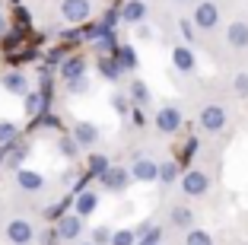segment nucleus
<instances>
[{"label": "nucleus", "instance_id": "f257e3e1", "mask_svg": "<svg viewBox=\"0 0 248 245\" xmlns=\"http://www.w3.org/2000/svg\"><path fill=\"white\" fill-rule=\"evenodd\" d=\"M207 188H210V179H207V172H201V169H188V172L182 175V191L191 197H201L207 195Z\"/></svg>", "mask_w": 248, "mask_h": 245}, {"label": "nucleus", "instance_id": "f03ea898", "mask_svg": "<svg viewBox=\"0 0 248 245\" xmlns=\"http://www.w3.org/2000/svg\"><path fill=\"white\" fill-rule=\"evenodd\" d=\"M61 13H64L67 22L80 26V22L89 19V0H64V3H61Z\"/></svg>", "mask_w": 248, "mask_h": 245}, {"label": "nucleus", "instance_id": "7ed1b4c3", "mask_svg": "<svg viewBox=\"0 0 248 245\" xmlns=\"http://www.w3.org/2000/svg\"><path fill=\"white\" fill-rule=\"evenodd\" d=\"M201 128L213 131V134L223 131V128H226V108H223V105H207L204 112H201Z\"/></svg>", "mask_w": 248, "mask_h": 245}, {"label": "nucleus", "instance_id": "20e7f679", "mask_svg": "<svg viewBox=\"0 0 248 245\" xmlns=\"http://www.w3.org/2000/svg\"><path fill=\"white\" fill-rule=\"evenodd\" d=\"M156 128H159L162 134H175V131L182 128V112L172 108V105L159 108V112H156Z\"/></svg>", "mask_w": 248, "mask_h": 245}, {"label": "nucleus", "instance_id": "39448f33", "mask_svg": "<svg viewBox=\"0 0 248 245\" xmlns=\"http://www.w3.org/2000/svg\"><path fill=\"white\" fill-rule=\"evenodd\" d=\"M80 229H83V216H77V213L58 216V236L64 239V242H73V239L80 236Z\"/></svg>", "mask_w": 248, "mask_h": 245}, {"label": "nucleus", "instance_id": "423d86ee", "mask_svg": "<svg viewBox=\"0 0 248 245\" xmlns=\"http://www.w3.org/2000/svg\"><path fill=\"white\" fill-rule=\"evenodd\" d=\"M217 22H219V10H217V3L204 0V3L194 10V26H197V29H213Z\"/></svg>", "mask_w": 248, "mask_h": 245}, {"label": "nucleus", "instance_id": "0eeeda50", "mask_svg": "<svg viewBox=\"0 0 248 245\" xmlns=\"http://www.w3.org/2000/svg\"><path fill=\"white\" fill-rule=\"evenodd\" d=\"M127 181H131V172H127L124 166H111L108 172L102 175L105 191H124V188H127Z\"/></svg>", "mask_w": 248, "mask_h": 245}, {"label": "nucleus", "instance_id": "6e6552de", "mask_svg": "<svg viewBox=\"0 0 248 245\" xmlns=\"http://www.w3.org/2000/svg\"><path fill=\"white\" fill-rule=\"evenodd\" d=\"M32 236H35V232H32V226L26 223V220H13V223L7 226V239L13 245H29Z\"/></svg>", "mask_w": 248, "mask_h": 245}, {"label": "nucleus", "instance_id": "1a4fd4ad", "mask_svg": "<svg viewBox=\"0 0 248 245\" xmlns=\"http://www.w3.org/2000/svg\"><path fill=\"white\" fill-rule=\"evenodd\" d=\"M131 179L137 181H156L159 179V163H153V159H137L131 169Z\"/></svg>", "mask_w": 248, "mask_h": 245}, {"label": "nucleus", "instance_id": "9d476101", "mask_svg": "<svg viewBox=\"0 0 248 245\" xmlns=\"http://www.w3.org/2000/svg\"><path fill=\"white\" fill-rule=\"evenodd\" d=\"M73 140H77V147H93L95 140H99V128L89 124V121L73 124Z\"/></svg>", "mask_w": 248, "mask_h": 245}, {"label": "nucleus", "instance_id": "9b49d317", "mask_svg": "<svg viewBox=\"0 0 248 245\" xmlns=\"http://www.w3.org/2000/svg\"><path fill=\"white\" fill-rule=\"evenodd\" d=\"M3 89L13 93V96H26V93H29V80H26L22 70H10L7 77H3Z\"/></svg>", "mask_w": 248, "mask_h": 245}, {"label": "nucleus", "instance_id": "f8f14e48", "mask_svg": "<svg viewBox=\"0 0 248 245\" xmlns=\"http://www.w3.org/2000/svg\"><path fill=\"white\" fill-rule=\"evenodd\" d=\"M95 207H99V195L95 191H77V204H73L77 216H89Z\"/></svg>", "mask_w": 248, "mask_h": 245}, {"label": "nucleus", "instance_id": "ddd939ff", "mask_svg": "<svg viewBox=\"0 0 248 245\" xmlns=\"http://www.w3.org/2000/svg\"><path fill=\"white\" fill-rule=\"evenodd\" d=\"M172 64H175V70L191 73V70H194V54H191V48H185V45L172 48Z\"/></svg>", "mask_w": 248, "mask_h": 245}, {"label": "nucleus", "instance_id": "4468645a", "mask_svg": "<svg viewBox=\"0 0 248 245\" xmlns=\"http://www.w3.org/2000/svg\"><path fill=\"white\" fill-rule=\"evenodd\" d=\"M83 73H86V61H83V58H70V61H64V64H61V77H64L67 83L80 80Z\"/></svg>", "mask_w": 248, "mask_h": 245}, {"label": "nucleus", "instance_id": "2eb2a0df", "mask_svg": "<svg viewBox=\"0 0 248 245\" xmlns=\"http://www.w3.org/2000/svg\"><path fill=\"white\" fill-rule=\"evenodd\" d=\"M226 38L232 48H248V22H232L226 29Z\"/></svg>", "mask_w": 248, "mask_h": 245}, {"label": "nucleus", "instance_id": "dca6fc26", "mask_svg": "<svg viewBox=\"0 0 248 245\" xmlns=\"http://www.w3.org/2000/svg\"><path fill=\"white\" fill-rule=\"evenodd\" d=\"M118 16H121L124 22H143V16H146L143 0H127V3H124V10Z\"/></svg>", "mask_w": 248, "mask_h": 245}, {"label": "nucleus", "instance_id": "f3484780", "mask_svg": "<svg viewBox=\"0 0 248 245\" xmlns=\"http://www.w3.org/2000/svg\"><path fill=\"white\" fill-rule=\"evenodd\" d=\"M16 181H19L22 191H38V188L45 185L42 175H38V172H29V169H19V172H16Z\"/></svg>", "mask_w": 248, "mask_h": 245}, {"label": "nucleus", "instance_id": "a211bd4d", "mask_svg": "<svg viewBox=\"0 0 248 245\" xmlns=\"http://www.w3.org/2000/svg\"><path fill=\"white\" fill-rule=\"evenodd\" d=\"M172 226L191 229V226H194V210L191 207H172Z\"/></svg>", "mask_w": 248, "mask_h": 245}, {"label": "nucleus", "instance_id": "6ab92c4d", "mask_svg": "<svg viewBox=\"0 0 248 245\" xmlns=\"http://www.w3.org/2000/svg\"><path fill=\"white\" fill-rule=\"evenodd\" d=\"M118 67H121V70H134V67H137V54H134L131 45H121V48H118Z\"/></svg>", "mask_w": 248, "mask_h": 245}, {"label": "nucleus", "instance_id": "aec40b11", "mask_svg": "<svg viewBox=\"0 0 248 245\" xmlns=\"http://www.w3.org/2000/svg\"><path fill=\"white\" fill-rule=\"evenodd\" d=\"M42 105H45V96L42 93H26V115L29 118H35V115H42Z\"/></svg>", "mask_w": 248, "mask_h": 245}, {"label": "nucleus", "instance_id": "412c9836", "mask_svg": "<svg viewBox=\"0 0 248 245\" xmlns=\"http://www.w3.org/2000/svg\"><path fill=\"white\" fill-rule=\"evenodd\" d=\"M108 169H111L108 156H89V175H99V179H102Z\"/></svg>", "mask_w": 248, "mask_h": 245}, {"label": "nucleus", "instance_id": "4be33fe9", "mask_svg": "<svg viewBox=\"0 0 248 245\" xmlns=\"http://www.w3.org/2000/svg\"><path fill=\"white\" fill-rule=\"evenodd\" d=\"M99 73H102L105 80H118L121 67H118V61H111V58H99Z\"/></svg>", "mask_w": 248, "mask_h": 245}, {"label": "nucleus", "instance_id": "5701e85b", "mask_svg": "<svg viewBox=\"0 0 248 245\" xmlns=\"http://www.w3.org/2000/svg\"><path fill=\"white\" fill-rule=\"evenodd\" d=\"M16 144V124L13 121H0V147Z\"/></svg>", "mask_w": 248, "mask_h": 245}, {"label": "nucleus", "instance_id": "b1692460", "mask_svg": "<svg viewBox=\"0 0 248 245\" xmlns=\"http://www.w3.org/2000/svg\"><path fill=\"white\" fill-rule=\"evenodd\" d=\"M178 179V163H159V181L172 185Z\"/></svg>", "mask_w": 248, "mask_h": 245}, {"label": "nucleus", "instance_id": "393cba45", "mask_svg": "<svg viewBox=\"0 0 248 245\" xmlns=\"http://www.w3.org/2000/svg\"><path fill=\"white\" fill-rule=\"evenodd\" d=\"M111 245H137V232H134V229H118V232H111Z\"/></svg>", "mask_w": 248, "mask_h": 245}, {"label": "nucleus", "instance_id": "a878e982", "mask_svg": "<svg viewBox=\"0 0 248 245\" xmlns=\"http://www.w3.org/2000/svg\"><path fill=\"white\" fill-rule=\"evenodd\" d=\"M185 245H213V239H210V232H204V229H188Z\"/></svg>", "mask_w": 248, "mask_h": 245}, {"label": "nucleus", "instance_id": "bb28decb", "mask_svg": "<svg viewBox=\"0 0 248 245\" xmlns=\"http://www.w3.org/2000/svg\"><path fill=\"white\" fill-rule=\"evenodd\" d=\"M131 99L134 102H140V105H143V102H150V89H146V83H131Z\"/></svg>", "mask_w": 248, "mask_h": 245}, {"label": "nucleus", "instance_id": "cd10ccee", "mask_svg": "<svg viewBox=\"0 0 248 245\" xmlns=\"http://www.w3.org/2000/svg\"><path fill=\"white\" fill-rule=\"evenodd\" d=\"M93 245H111V232L105 226H95L93 229Z\"/></svg>", "mask_w": 248, "mask_h": 245}, {"label": "nucleus", "instance_id": "c85d7f7f", "mask_svg": "<svg viewBox=\"0 0 248 245\" xmlns=\"http://www.w3.org/2000/svg\"><path fill=\"white\" fill-rule=\"evenodd\" d=\"M232 89L239 96H248V73H239V77L232 80Z\"/></svg>", "mask_w": 248, "mask_h": 245}, {"label": "nucleus", "instance_id": "c756f323", "mask_svg": "<svg viewBox=\"0 0 248 245\" xmlns=\"http://www.w3.org/2000/svg\"><path fill=\"white\" fill-rule=\"evenodd\" d=\"M182 35H185V42H194V26L191 22H182Z\"/></svg>", "mask_w": 248, "mask_h": 245}, {"label": "nucleus", "instance_id": "7c9ffc66", "mask_svg": "<svg viewBox=\"0 0 248 245\" xmlns=\"http://www.w3.org/2000/svg\"><path fill=\"white\" fill-rule=\"evenodd\" d=\"M70 93H86V80H73V83H70Z\"/></svg>", "mask_w": 248, "mask_h": 245}, {"label": "nucleus", "instance_id": "2f4dec72", "mask_svg": "<svg viewBox=\"0 0 248 245\" xmlns=\"http://www.w3.org/2000/svg\"><path fill=\"white\" fill-rule=\"evenodd\" d=\"M61 150H64L67 156H77V140H73V144H70V140H64V144H61Z\"/></svg>", "mask_w": 248, "mask_h": 245}, {"label": "nucleus", "instance_id": "473e14b6", "mask_svg": "<svg viewBox=\"0 0 248 245\" xmlns=\"http://www.w3.org/2000/svg\"><path fill=\"white\" fill-rule=\"evenodd\" d=\"M115 108H118V112H124V108H127V102H124L121 96H115Z\"/></svg>", "mask_w": 248, "mask_h": 245}, {"label": "nucleus", "instance_id": "72a5a7b5", "mask_svg": "<svg viewBox=\"0 0 248 245\" xmlns=\"http://www.w3.org/2000/svg\"><path fill=\"white\" fill-rule=\"evenodd\" d=\"M3 32H7V16L0 13V38H3Z\"/></svg>", "mask_w": 248, "mask_h": 245}, {"label": "nucleus", "instance_id": "f704fd0d", "mask_svg": "<svg viewBox=\"0 0 248 245\" xmlns=\"http://www.w3.org/2000/svg\"><path fill=\"white\" fill-rule=\"evenodd\" d=\"M83 245H93V242H83Z\"/></svg>", "mask_w": 248, "mask_h": 245}, {"label": "nucleus", "instance_id": "c9c22d12", "mask_svg": "<svg viewBox=\"0 0 248 245\" xmlns=\"http://www.w3.org/2000/svg\"><path fill=\"white\" fill-rule=\"evenodd\" d=\"M137 245H146V242H137Z\"/></svg>", "mask_w": 248, "mask_h": 245}]
</instances>
